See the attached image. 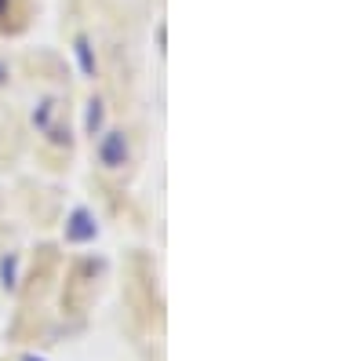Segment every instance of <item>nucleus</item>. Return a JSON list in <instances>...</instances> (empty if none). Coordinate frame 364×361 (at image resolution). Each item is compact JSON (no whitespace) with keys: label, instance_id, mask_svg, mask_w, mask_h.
I'll use <instances>...</instances> for the list:
<instances>
[{"label":"nucleus","instance_id":"nucleus-1","mask_svg":"<svg viewBox=\"0 0 364 361\" xmlns=\"http://www.w3.org/2000/svg\"><path fill=\"white\" fill-rule=\"evenodd\" d=\"M120 142H124V139H120V135L113 132V139L102 146V161H106L109 168H117V164H120Z\"/></svg>","mask_w":364,"mask_h":361}]
</instances>
